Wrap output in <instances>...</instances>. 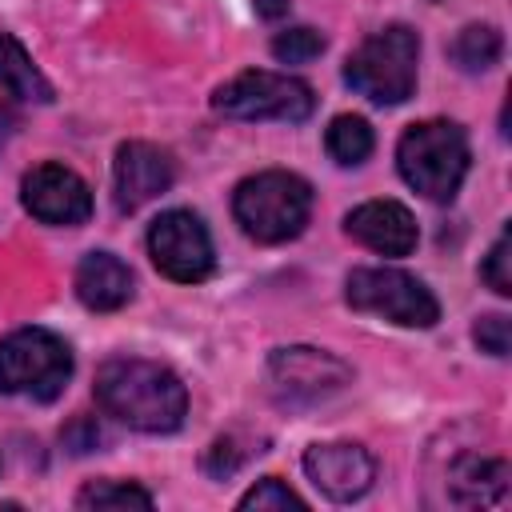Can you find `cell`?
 Masks as SVG:
<instances>
[{
    "label": "cell",
    "mask_w": 512,
    "mask_h": 512,
    "mask_svg": "<svg viewBox=\"0 0 512 512\" xmlns=\"http://www.w3.org/2000/svg\"><path fill=\"white\" fill-rule=\"evenodd\" d=\"M148 252L168 280L200 284L212 276V240L196 212H184V208L160 212L148 228Z\"/></svg>",
    "instance_id": "obj_8"
},
{
    "label": "cell",
    "mask_w": 512,
    "mask_h": 512,
    "mask_svg": "<svg viewBox=\"0 0 512 512\" xmlns=\"http://www.w3.org/2000/svg\"><path fill=\"white\" fill-rule=\"evenodd\" d=\"M500 48H504V40L492 24H468V28H460V36L452 40L448 52L464 72H484L500 60Z\"/></svg>",
    "instance_id": "obj_18"
},
{
    "label": "cell",
    "mask_w": 512,
    "mask_h": 512,
    "mask_svg": "<svg viewBox=\"0 0 512 512\" xmlns=\"http://www.w3.org/2000/svg\"><path fill=\"white\" fill-rule=\"evenodd\" d=\"M96 400L108 416L136 432H176L188 412V392L172 368L128 356L100 364Z\"/></svg>",
    "instance_id": "obj_1"
},
{
    "label": "cell",
    "mask_w": 512,
    "mask_h": 512,
    "mask_svg": "<svg viewBox=\"0 0 512 512\" xmlns=\"http://www.w3.org/2000/svg\"><path fill=\"white\" fill-rule=\"evenodd\" d=\"M372 124L364 120V116H352V112H344V116H336L332 124H328V132H324V148H328V156L336 160V164H364L368 156H372Z\"/></svg>",
    "instance_id": "obj_17"
},
{
    "label": "cell",
    "mask_w": 512,
    "mask_h": 512,
    "mask_svg": "<svg viewBox=\"0 0 512 512\" xmlns=\"http://www.w3.org/2000/svg\"><path fill=\"white\" fill-rule=\"evenodd\" d=\"M348 236L380 256H408L416 248V220L396 200H368L348 212L344 220Z\"/></svg>",
    "instance_id": "obj_13"
},
{
    "label": "cell",
    "mask_w": 512,
    "mask_h": 512,
    "mask_svg": "<svg viewBox=\"0 0 512 512\" xmlns=\"http://www.w3.org/2000/svg\"><path fill=\"white\" fill-rule=\"evenodd\" d=\"M348 364L324 348H276L268 360V380L280 404H316L348 384Z\"/></svg>",
    "instance_id": "obj_9"
},
{
    "label": "cell",
    "mask_w": 512,
    "mask_h": 512,
    "mask_svg": "<svg viewBox=\"0 0 512 512\" xmlns=\"http://www.w3.org/2000/svg\"><path fill=\"white\" fill-rule=\"evenodd\" d=\"M396 164L408 188L444 204L460 192V180L468 172V140L452 120H424L400 136Z\"/></svg>",
    "instance_id": "obj_3"
},
{
    "label": "cell",
    "mask_w": 512,
    "mask_h": 512,
    "mask_svg": "<svg viewBox=\"0 0 512 512\" xmlns=\"http://www.w3.org/2000/svg\"><path fill=\"white\" fill-rule=\"evenodd\" d=\"M100 440H104V436H100V428H96L92 420H76V424L64 432V444H68L72 452H92Z\"/></svg>",
    "instance_id": "obj_25"
},
{
    "label": "cell",
    "mask_w": 512,
    "mask_h": 512,
    "mask_svg": "<svg viewBox=\"0 0 512 512\" xmlns=\"http://www.w3.org/2000/svg\"><path fill=\"white\" fill-rule=\"evenodd\" d=\"M232 212H236V224L252 240L284 244L304 232L308 212H312V188L296 172H280V168L256 172V176L240 180V188L232 196Z\"/></svg>",
    "instance_id": "obj_2"
},
{
    "label": "cell",
    "mask_w": 512,
    "mask_h": 512,
    "mask_svg": "<svg viewBox=\"0 0 512 512\" xmlns=\"http://www.w3.org/2000/svg\"><path fill=\"white\" fill-rule=\"evenodd\" d=\"M72 376L68 344L48 328H20L0 340V392L56 400Z\"/></svg>",
    "instance_id": "obj_5"
},
{
    "label": "cell",
    "mask_w": 512,
    "mask_h": 512,
    "mask_svg": "<svg viewBox=\"0 0 512 512\" xmlns=\"http://www.w3.org/2000/svg\"><path fill=\"white\" fill-rule=\"evenodd\" d=\"M0 84L8 88V96H20V100H36V104L52 100V84L40 76L24 44L8 32H0Z\"/></svg>",
    "instance_id": "obj_16"
},
{
    "label": "cell",
    "mask_w": 512,
    "mask_h": 512,
    "mask_svg": "<svg viewBox=\"0 0 512 512\" xmlns=\"http://www.w3.org/2000/svg\"><path fill=\"white\" fill-rule=\"evenodd\" d=\"M24 208L44 224H84L92 216V192L88 184L64 168V164H40L20 184Z\"/></svg>",
    "instance_id": "obj_10"
},
{
    "label": "cell",
    "mask_w": 512,
    "mask_h": 512,
    "mask_svg": "<svg viewBox=\"0 0 512 512\" xmlns=\"http://www.w3.org/2000/svg\"><path fill=\"white\" fill-rule=\"evenodd\" d=\"M76 296L92 312H116L132 296V272L112 252H88L76 268Z\"/></svg>",
    "instance_id": "obj_14"
},
{
    "label": "cell",
    "mask_w": 512,
    "mask_h": 512,
    "mask_svg": "<svg viewBox=\"0 0 512 512\" xmlns=\"http://www.w3.org/2000/svg\"><path fill=\"white\" fill-rule=\"evenodd\" d=\"M344 296L356 312L384 316L400 328H432L440 320L436 296L400 268H352L344 280Z\"/></svg>",
    "instance_id": "obj_7"
},
{
    "label": "cell",
    "mask_w": 512,
    "mask_h": 512,
    "mask_svg": "<svg viewBox=\"0 0 512 512\" xmlns=\"http://www.w3.org/2000/svg\"><path fill=\"white\" fill-rule=\"evenodd\" d=\"M76 504L80 508H152V496L124 480H96V484L80 488Z\"/></svg>",
    "instance_id": "obj_19"
},
{
    "label": "cell",
    "mask_w": 512,
    "mask_h": 512,
    "mask_svg": "<svg viewBox=\"0 0 512 512\" xmlns=\"http://www.w3.org/2000/svg\"><path fill=\"white\" fill-rule=\"evenodd\" d=\"M240 508H304V500L276 476H264L252 492L240 496Z\"/></svg>",
    "instance_id": "obj_22"
},
{
    "label": "cell",
    "mask_w": 512,
    "mask_h": 512,
    "mask_svg": "<svg viewBox=\"0 0 512 512\" xmlns=\"http://www.w3.org/2000/svg\"><path fill=\"white\" fill-rule=\"evenodd\" d=\"M256 12L264 20H276V16H288V0H256Z\"/></svg>",
    "instance_id": "obj_26"
},
{
    "label": "cell",
    "mask_w": 512,
    "mask_h": 512,
    "mask_svg": "<svg viewBox=\"0 0 512 512\" xmlns=\"http://www.w3.org/2000/svg\"><path fill=\"white\" fill-rule=\"evenodd\" d=\"M244 464V452H236V440L232 436H220L212 448H208V456H204V472L208 476H228V472H236Z\"/></svg>",
    "instance_id": "obj_24"
},
{
    "label": "cell",
    "mask_w": 512,
    "mask_h": 512,
    "mask_svg": "<svg viewBox=\"0 0 512 512\" xmlns=\"http://www.w3.org/2000/svg\"><path fill=\"white\" fill-rule=\"evenodd\" d=\"M480 276H484V284H488L492 292H500V296L512 292V240H508V232H500V240L492 244V252H488V260H484Z\"/></svg>",
    "instance_id": "obj_21"
},
{
    "label": "cell",
    "mask_w": 512,
    "mask_h": 512,
    "mask_svg": "<svg viewBox=\"0 0 512 512\" xmlns=\"http://www.w3.org/2000/svg\"><path fill=\"white\" fill-rule=\"evenodd\" d=\"M448 488H452L456 504H496L508 492V464L484 460V456H464L452 464Z\"/></svg>",
    "instance_id": "obj_15"
},
{
    "label": "cell",
    "mask_w": 512,
    "mask_h": 512,
    "mask_svg": "<svg viewBox=\"0 0 512 512\" xmlns=\"http://www.w3.org/2000/svg\"><path fill=\"white\" fill-rule=\"evenodd\" d=\"M304 472L328 500L348 504V500H356V496H364L372 488L376 464L360 444L336 440V444H312L304 452Z\"/></svg>",
    "instance_id": "obj_12"
},
{
    "label": "cell",
    "mask_w": 512,
    "mask_h": 512,
    "mask_svg": "<svg viewBox=\"0 0 512 512\" xmlns=\"http://www.w3.org/2000/svg\"><path fill=\"white\" fill-rule=\"evenodd\" d=\"M212 108L220 116H232V120H288V124H296V120L312 116L316 96L296 76L252 68V72H240L228 84H220L212 96Z\"/></svg>",
    "instance_id": "obj_6"
},
{
    "label": "cell",
    "mask_w": 512,
    "mask_h": 512,
    "mask_svg": "<svg viewBox=\"0 0 512 512\" xmlns=\"http://www.w3.org/2000/svg\"><path fill=\"white\" fill-rule=\"evenodd\" d=\"M472 336H476V344L484 348V352H492V356H504L508 352V316H484L476 328H472Z\"/></svg>",
    "instance_id": "obj_23"
},
{
    "label": "cell",
    "mask_w": 512,
    "mask_h": 512,
    "mask_svg": "<svg viewBox=\"0 0 512 512\" xmlns=\"http://www.w3.org/2000/svg\"><path fill=\"white\" fill-rule=\"evenodd\" d=\"M12 128H16V116H12V108H8V104H0V148L8 144Z\"/></svg>",
    "instance_id": "obj_27"
},
{
    "label": "cell",
    "mask_w": 512,
    "mask_h": 512,
    "mask_svg": "<svg viewBox=\"0 0 512 512\" xmlns=\"http://www.w3.org/2000/svg\"><path fill=\"white\" fill-rule=\"evenodd\" d=\"M324 52V36L316 28H284L276 40H272V56L284 60V64H308Z\"/></svg>",
    "instance_id": "obj_20"
},
{
    "label": "cell",
    "mask_w": 512,
    "mask_h": 512,
    "mask_svg": "<svg viewBox=\"0 0 512 512\" xmlns=\"http://www.w3.org/2000/svg\"><path fill=\"white\" fill-rule=\"evenodd\" d=\"M172 156L148 140H128L116 148V164H112V188H116V208L120 212H136L148 200L164 196L172 188Z\"/></svg>",
    "instance_id": "obj_11"
},
{
    "label": "cell",
    "mask_w": 512,
    "mask_h": 512,
    "mask_svg": "<svg viewBox=\"0 0 512 512\" xmlns=\"http://www.w3.org/2000/svg\"><path fill=\"white\" fill-rule=\"evenodd\" d=\"M416 60L420 36L408 24H388L348 56L344 80L372 104H400L416 88Z\"/></svg>",
    "instance_id": "obj_4"
}]
</instances>
